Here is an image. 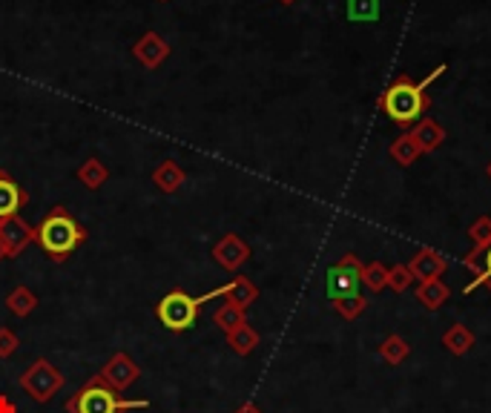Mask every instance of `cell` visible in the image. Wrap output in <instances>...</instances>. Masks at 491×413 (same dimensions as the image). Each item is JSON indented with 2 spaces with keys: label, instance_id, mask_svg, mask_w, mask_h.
Listing matches in <instances>:
<instances>
[{
  "label": "cell",
  "instance_id": "obj_1",
  "mask_svg": "<svg viewBox=\"0 0 491 413\" xmlns=\"http://www.w3.org/2000/svg\"><path fill=\"white\" fill-rule=\"evenodd\" d=\"M87 238H89V230L67 210V206H52V210L43 216L41 225L35 227V242L41 244L43 256L55 264L67 262Z\"/></svg>",
  "mask_w": 491,
  "mask_h": 413
},
{
  "label": "cell",
  "instance_id": "obj_2",
  "mask_svg": "<svg viewBox=\"0 0 491 413\" xmlns=\"http://www.w3.org/2000/svg\"><path fill=\"white\" fill-rule=\"evenodd\" d=\"M227 288L230 284H221V288L210 290V293H204V296H190L184 293L181 288L176 290H170L162 301L155 305V319L162 322L167 330L172 333H184L190 330L196 322H199V310L204 305H210L213 298H221V296H227Z\"/></svg>",
  "mask_w": 491,
  "mask_h": 413
},
{
  "label": "cell",
  "instance_id": "obj_3",
  "mask_svg": "<svg viewBox=\"0 0 491 413\" xmlns=\"http://www.w3.org/2000/svg\"><path fill=\"white\" fill-rule=\"evenodd\" d=\"M442 69L446 67H437L425 81L420 84H411L408 78H397L383 95V109H385V115L394 121V124H414L425 109H429V98H425V87H429L434 78L442 75Z\"/></svg>",
  "mask_w": 491,
  "mask_h": 413
},
{
  "label": "cell",
  "instance_id": "obj_4",
  "mask_svg": "<svg viewBox=\"0 0 491 413\" xmlns=\"http://www.w3.org/2000/svg\"><path fill=\"white\" fill-rule=\"evenodd\" d=\"M138 408H150L147 399H121L118 390L104 385L98 376H92L81 390H75L67 402L69 413H126V410H138Z\"/></svg>",
  "mask_w": 491,
  "mask_h": 413
},
{
  "label": "cell",
  "instance_id": "obj_5",
  "mask_svg": "<svg viewBox=\"0 0 491 413\" xmlns=\"http://www.w3.org/2000/svg\"><path fill=\"white\" fill-rule=\"evenodd\" d=\"M21 388L35 399L38 405H46L52 396L63 388V373L55 368L50 359H35L21 373Z\"/></svg>",
  "mask_w": 491,
  "mask_h": 413
},
{
  "label": "cell",
  "instance_id": "obj_6",
  "mask_svg": "<svg viewBox=\"0 0 491 413\" xmlns=\"http://www.w3.org/2000/svg\"><path fill=\"white\" fill-rule=\"evenodd\" d=\"M359 284H362V264L357 262V256H345L339 264L328 270V296L334 305L342 298L359 296Z\"/></svg>",
  "mask_w": 491,
  "mask_h": 413
},
{
  "label": "cell",
  "instance_id": "obj_7",
  "mask_svg": "<svg viewBox=\"0 0 491 413\" xmlns=\"http://www.w3.org/2000/svg\"><path fill=\"white\" fill-rule=\"evenodd\" d=\"M29 244H35V227L26 225L21 216L0 221V256L18 259Z\"/></svg>",
  "mask_w": 491,
  "mask_h": 413
},
{
  "label": "cell",
  "instance_id": "obj_8",
  "mask_svg": "<svg viewBox=\"0 0 491 413\" xmlns=\"http://www.w3.org/2000/svg\"><path fill=\"white\" fill-rule=\"evenodd\" d=\"M138 376H141V368L124 351H118L116 356H109V362L104 364L101 373H98L101 382L109 385L113 390H126Z\"/></svg>",
  "mask_w": 491,
  "mask_h": 413
},
{
  "label": "cell",
  "instance_id": "obj_9",
  "mask_svg": "<svg viewBox=\"0 0 491 413\" xmlns=\"http://www.w3.org/2000/svg\"><path fill=\"white\" fill-rule=\"evenodd\" d=\"M133 55L144 69H158L172 55V46L158 35V32H144V35L135 41Z\"/></svg>",
  "mask_w": 491,
  "mask_h": 413
},
{
  "label": "cell",
  "instance_id": "obj_10",
  "mask_svg": "<svg viewBox=\"0 0 491 413\" xmlns=\"http://www.w3.org/2000/svg\"><path fill=\"white\" fill-rule=\"evenodd\" d=\"M247 259H250V247L245 244V238L236 235V233L221 235L218 242L213 244V262L218 267L230 270V273H236V270H239Z\"/></svg>",
  "mask_w": 491,
  "mask_h": 413
},
{
  "label": "cell",
  "instance_id": "obj_11",
  "mask_svg": "<svg viewBox=\"0 0 491 413\" xmlns=\"http://www.w3.org/2000/svg\"><path fill=\"white\" fill-rule=\"evenodd\" d=\"M26 201H29L26 189L14 181L6 170H0V221L12 218V216H21Z\"/></svg>",
  "mask_w": 491,
  "mask_h": 413
},
{
  "label": "cell",
  "instance_id": "obj_12",
  "mask_svg": "<svg viewBox=\"0 0 491 413\" xmlns=\"http://www.w3.org/2000/svg\"><path fill=\"white\" fill-rule=\"evenodd\" d=\"M184 181H187V172L181 170L179 161H162L153 170V184H155L158 193H164V196L179 193Z\"/></svg>",
  "mask_w": 491,
  "mask_h": 413
},
{
  "label": "cell",
  "instance_id": "obj_13",
  "mask_svg": "<svg viewBox=\"0 0 491 413\" xmlns=\"http://www.w3.org/2000/svg\"><path fill=\"white\" fill-rule=\"evenodd\" d=\"M466 264L474 270V273H477V279L468 284L466 293H471L474 288H480V284H486V288L491 290V238L474 250L471 256H466Z\"/></svg>",
  "mask_w": 491,
  "mask_h": 413
},
{
  "label": "cell",
  "instance_id": "obj_14",
  "mask_svg": "<svg viewBox=\"0 0 491 413\" xmlns=\"http://www.w3.org/2000/svg\"><path fill=\"white\" fill-rule=\"evenodd\" d=\"M75 179L81 181L89 193H95V189H101L104 184H107V179H109V170H107V164L101 161V158H87V161L78 167V172H75Z\"/></svg>",
  "mask_w": 491,
  "mask_h": 413
},
{
  "label": "cell",
  "instance_id": "obj_15",
  "mask_svg": "<svg viewBox=\"0 0 491 413\" xmlns=\"http://www.w3.org/2000/svg\"><path fill=\"white\" fill-rule=\"evenodd\" d=\"M256 298H259V290H256V284H253L247 276H236L230 281V288H227V305L239 307V310H247Z\"/></svg>",
  "mask_w": 491,
  "mask_h": 413
},
{
  "label": "cell",
  "instance_id": "obj_16",
  "mask_svg": "<svg viewBox=\"0 0 491 413\" xmlns=\"http://www.w3.org/2000/svg\"><path fill=\"white\" fill-rule=\"evenodd\" d=\"M225 336H227V344L239 356H250L253 351H256V344H259V333L253 330L247 322H242L239 327H233L230 333H225Z\"/></svg>",
  "mask_w": 491,
  "mask_h": 413
},
{
  "label": "cell",
  "instance_id": "obj_17",
  "mask_svg": "<svg viewBox=\"0 0 491 413\" xmlns=\"http://www.w3.org/2000/svg\"><path fill=\"white\" fill-rule=\"evenodd\" d=\"M6 307L12 316H18V319H26V316L35 313L38 307V296L32 293L29 288H23V284H18L9 296H6Z\"/></svg>",
  "mask_w": 491,
  "mask_h": 413
},
{
  "label": "cell",
  "instance_id": "obj_18",
  "mask_svg": "<svg viewBox=\"0 0 491 413\" xmlns=\"http://www.w3.org/2000/svg\"><path fill=\"white\" fill-rule=\"evenodd\" d=\"M440 270H442V262L434 256L431 250H425V252H420V256L414 259V264L408 267V273H417L422 281H434L440 276Z\"/></svg>",
  "mask_w": 491,
  "mask_h": 413
},
{
  "label": "cell",
  "instance_id": "obj_19",
  "mask_svg": "<svg viewBox=\"0 0 491 413\" xmlns=\"http://www.w3.org/2000/svg\"><path fill=\"white\" fill-rule=\"evenodd\" d=\"M379 14V0H347V21L362 23L374 21Z\"/></svg>",
  "mask_w": 491,
  "mask_h": 413
},
{
  "label": "cell",
  "instance_id": "obj_20",
  "mask_svg": "<svg viewBox=\"0 0 491 413\" xmlns=\"http://www.w3.org/2000/svg\"><path fill=\"white\" fill-rule=\"evenodd\" d=\"M213 322H216L221 330H225V333H230L233 327H239V325L245 322V310L233 307V305H227V301H225V305H221V307L213 313Z\"/></svg>",
  "mask_w": 491,
  "mask_h": 413
},
{
  "label": "cell",
  "instance_id": "obj_21",
  "mask_svg": "<svg viewBox=\"0 0 491 413\" xmlns=\"http://www.w3.org/2000/svg\"><path fill=\"white\" fill-rule=\"evenodd\" d=\"M449 293H446V288H442V284L434 279V281H425L422 284V290H420V301H422V305L425 307H440L442 305V298H446Z\"/></svg>",
  "mask_w": 491,
  "mask_h": 413
},
{
  "label": "cell",
  "instance_id": "obj_22",
  "mask_svg": "<svg viewBox=\"0 0 491 413\" xmlns=\"http://www.w3.org/2000/svg\"><path fill=\"white\" fill-rule=\"evenodd\" d=\"M420 144H417V138L414 135H405L403 141H397V144L391 147V155L397 158L400 164H411L414 161V155H417Z\"/></svg>",
  "mask_w": 491,
  "mask_h": 413
},
{
  "label": "cell",
  "instance_id": "obj_23",
  "mask_svg": "<svg viewBox=\"0 0 491 413\" xmlns=\"http://www.w3.org/2000/svg\"><path fill=\"white\" fill-rule=\"evenodd\" d=\"M414 138H417V144L420 147H425V150H434L440 141H442V133L437 130V124H431V121H425L420 130L414 133Z\"/></svg>",
  "mask_w": 491,
  "mask_h": 413
},
{
  "label": "cell",
  "instance_id": "obj_24",
  "mask_svg": "<svg viewBox=\"0 0 491 413\" xmlns=\"http://www.w3.org/2000/svg\"><path fill=\"white\" fill-rule=\"evenodd\" d=\"M18 347H21L18 333L9 330V327H0V359L14 356V353H18Z\"/></svg>",
  "mask_w": 491,
  "mask_h": 413
},
{
  "label": "cell",
  "instance_id": "obj_25",
  "mask_svg": "<svg viewBox=\"0 0 491 413\" xmlns=\"http://www.w3.org/2000/svg\"><path fill=\"white\" fill-rule=\"evenodd\" d=\"M471 342H474V339L466 333V327H454L451 333H446V347H451L454 353H463Z\"/></svg>",
  "mask_w": 491,
  "mask_h": 413
},
{
  "label": "cell",
  "instance_id": "obj_26",
  "mask_svg": "<svg viewBox=\"0 0 491 413\" xmlns=\"http://www.w3.org/2000/svg\"><path fill=\"white\" fill-rule=\"evenodd\" d=\"M337 307H339V313L345 316V319H354V316H359L362 310H366V298H359V296L342 298V301H337Z\"/></svg>",
  "mask_w": 491,
  "mask_h": 413
},
{
  "label": "cell",
  "instance_id": "obj_27",
  "mask_svg": "<svg viewBox=\"0 0 491 413\" xmlns=\"http://www.w3.org/2000/svg\"><path fill=\"white\" fill-rule=\"evenodd\" d=\"M362 279H368L371 281V288H383L385 284V270L383 267H368V270H362Z\"/></svg>",
  "mask_w": 491,
  "mask_h": 413
},
{
  "label": "cell",
  "instance_id": "obj_28",
  "mask_svg": "<svg viewBox=\"0 0 491 413\" xmlns=\"http://www.w3.org/2000/svg\"><path fill=\"white\" fill-rule=\"evenodd\" d=\"M0 413H18V405H14L6 393H0Z\"/></svg>",
  "mask_w": 491,
  "mask_h": 413
},
{
  "label": "cell",
  "instance_id": "obj_29",
  "mask_svg": "<svg viewBox=\"0 0 491 413\" xmlns=\"http://www.w3.org/2000/svg\"><path fill=\"white\" fill-rule=\"evenodd\" d=\"M236 413H262V410H259L256 405H253V402H245V405H242L239 410H236Z\"/></svg>",
  "mask_w": 491,
  "mask_h": 413
},
{
  "label": "cell",
  "instance_id": "obj_30",
  "mask_svg": "<svg viewBox=\"0 0 491 413\" xmlns=\"http://www.w3.org/2000/svg\"><path fill=\"white\" fill-rule=\"evenodd\" d=\"M279 4H284V6H291V4H296V0H279Z\"/></svg>",
  "mask_w": 491,
  "mask_h": 413
},
{
  "label": "cell",
  "instance_id": "obj_31",
  "mask_svg": "<svg viewBox=\"0 0 491 413\" xmlns=\"http://www.w3.org/2000/svg\"><path fill=\"white\" fill-rule=\"evenodd\" d=\"M158 4H170V0H158Z\"/></svg>",
  "mask_w": 491,
  "mask_h": 413
},
{
  "label": "cell",
  "instance_id": "obj_32",
  "mask_svg": "<svg viewBox=\"0 0 491 413\" xmlns=\"http://www.w3.org/2000/svg\"><path fill=\"white\" fill-rule=\"evenodd\" d=\"M488 176H491V167H488Z\"/></svg>",
  "mask_w": 491,
  "mask_h": 413
},
{
  "label": "cell",
  "instance_id": "obj_33",
  "mask_svg": "<svg viewBox=\"0 0 491 413\" xmlns=\"http://www.w3.org/2000/svg\"><path fill=\"white\" fill-rule=\"evenodd\" d=\"M0 259H4V256H0Z\"/></svg>",
  "mask_w": 491,
  "mask_h": 413
}]
</instances>
